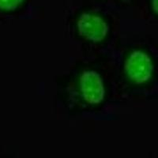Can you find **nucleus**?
<instances>
[{
  "label": "nucleus",
  "instance_id": "nucleus-1",
  "mask_svg": "<svg viewBox=\"0 0 158 158\" xmlns=\"http://www.w3.org/2000/svg\"><path fill=\"white\" fill-rule=\"evenodd\" d=\"M124 72L131 82L137 85L146 84L153 77L154 72L153 59L145 51L133 50L125 59Z\"/></svg>",
  "mask_w": 158,
  "mask_h": 158
},
{
  "label": "nucleus",
  "instance_id": "nucleus-2",
  "mask_svg": "<svg viewBox=\"0 0 158 158\" xmlns=\"http://www.w3.org/2000/svg\"><path fill=\"white\" fill-rule=\"evenodd\" d=\"M76 28L81 37L93 43L104 41L109 32V25L106 19L100 14L90 11L79 15Z\"/></svg>",
  "mask_w": 158,
  "mask_h": 158
},
{
  "label": "nucleus",
  "instance_id": "nucleus-3",
  "mask_svg": "<svg viewBox=\"0 0 158 158\" xmlns=\"http://www.w3.org/2000/svg\"><path fill=\"white\" fill-rule=\"evenodd\" d=\"M78 88L82 100L89 105H98L105 98L106 88L104 79L94 70L81 72L78 78Z\"/></svg>",
  "mask_w": 158,
  "mask_h": 158
},
{
  "label": "nucleus",
  "instance_id": "nucleus-4",
  "mask_svg": "<svg viewBox=\"0 0 158 158\" xmlns=\"http://www.w3.org/2000/svg\"><path fill=\"white\" fill-rule=\"evenodd\" d=\"M25 2V0H0V12H14L22 6Z\"/></svg>",
  "mask_w": 158,
  "mask_h": 158
},
{
  "label": "nucleus",
  "instance_id": "nucleus-5",
  "mask_svg": "<svg viewBox=\"0 0 158 158\" xmlns=\"http://www.w3.org/2000/svg\"><path fill=\"white\" fill-rule=\"evenodd\" d=\"M151 6L153 12L158 15V0H151Z\"/></svg>",
  "mask_w": 158,
  "mask_h": 158
}]
</instances>
